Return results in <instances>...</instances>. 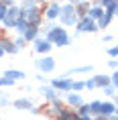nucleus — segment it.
<instances>
[{
    "label": "nucleus",
    "instance_id": "1",
    "mask_svg": "<svg viewBox=\"0 0 118 120\" xmlns=\"http://www.w3.org/2000/svg\"><path fill=\"white\" fill-rule=\"evenodd\" d=\"M39 31H41V37H45L51 45H55V47H67V45H71V35L61 25L51 22L47 26H41Z\"/></svg>",
    "mask_w": 118,
    "mask_h": 120
},
{
    "label": "nucleus",
    "instance_id": "2",
    "mask_svg": "<svg viewBox=\"0 0 118 120\" xmlns=\"http://www.w3.org/2000/svg\"><path fill=\"white\" fill-rule=\"evenodd\" d=\"M59 22H61V26L65 29V26H75L77 25V20H80V16L75 14V8L71 6V4H61V10H59Z\"/></svg>",
    "mask_w": 118,
    "mask_h": 120
},
{
    "label": "nucleus",
    "instance_id": "3",
    "mask_svg": "<svg viewBox=\"0 0 118 120\" xmlns=\"http://www.w3.org/2000/svg\"><path fill=\"white\" fill-rule=\"evenodd\" d=\"M19 19H20V8L16 6V4L8 6L6 8V16H4V20H2L0 29H2V31H14V25H16Z\"/></svg>",
    "mask_w": 118,
    "mask_h": 120
},
{
    "label": "nucleus",
    "instance_id": "4",
    "mask_svg": "<svg viewBox=\"0 0 118 120\" xmlns=\"http://www.w3.org/2000/svg\"><path fill=\"white\" fill-rule=\"evenodd\" d=\"M47 83L55 90L57 94H67V92H71L73 77H61V75H57V77H53V79H49Z\"/></svg>",
    "mask_w": 118,
    "mask_h": 120
},
{
    "label": "nucleus",
    "instance_id": "5",
    "mask_svg": "<svg viewBox=\"0 0 118 120\" xmlns=\"http://www.w3.org/2000/svg\"><path fill=\"white\" fill-rule=\"evenodd\" d=\"M35 67H37V71L43 73V75L53 73V71H55V57H51V55L39 57V59H35Z\"/></svg>",
    "mask_w": 118,
    "mask_h": 120
},
{
    "label": "nucleus",
    "instance_id": "6",
    "mask_svg": "<svg viewBox=\"0 0 118 120\" xmlns=\"http://www.w3.org/2000/svg\"><path fill=\"white\" fill-rule=\"evenodd\" d=\"M59 10H61V4L57 0H51L43 6V19H47L49 22H55L59 19Z\"/></svg>",
    "mask_w": 118,
    "mask_h": 120
},
{
    "label": "nucleus",
    "instance_id": "7",
    "mask_svg": "<svg viewBox=\"0 0 118 120\" xmlns=\"http://www.w3.org/2000/svg\"><path fill=\"white\" fill-rule=\"evenodd\" d=\"M98 25H96V20L88 19V16H81L80 20H77V25H75V33L77 35H81V33H98Z\"/></svg>",
    "mask_w": 118,
    "mask_h": 120
},
{
    "label": "nucleus",
    "instance_id": "8",
    "mask_svg": "<svg viewBox=\"0 0 118 120\" xmlns=\"http://www.w3.org/2000/svg\"><path fill=\"white\" fill-rule=\"evenodd\" d=\"M33 51H35V53H37L39 57H43V55H49L51 53V49H53V45L49 43V41H47V39L45 37H37L35 39V41H33Z\"/></svg>",
    "mask_w": 118,
    "mask_h": 120
},
{
    "label": "nucleus",
    "instance_id": "9",
    "mask_svg": "<svg viewBox=\"0 0 118 120\" xmlns=\"http://www.w3.org/2000/svg\"><path fill=\"white\" fill-rule=\"evenodd\" d=\"M0 47L4 51V55H16V53H20V49L14 45L12 39L4 37V31H2V29H0Z\"/></svg>",
    "mask_w": 118,
    "mask_h": 120
},
{
    "label": "nucleus",
    "instance_id": "10",
    "mask_svg": "<svg viewBox=\"0 0 118 120\" xmlns=\"http://www.w3.org/2000/svg\"><path fill=\"white\" fill-rule=\"evenodd\" d=\"M63 104H65L67 108H71V110H75V108H80L81 104H86V100H84V96H81V94L67 92V94H65V100H63Z\"/></svg>",
    "mask_w": 118,
    "mask_h": 120
},
{
    "label": "nucleus",
    "instance_id": "11",
    "mask_svg": "<svg viewBox=\"0 0 118 120\" xmlns=\"http://www.w3.org/2000/svg\"><path fill=\"white\" fill-rule=\"evenodd\" d=\"M63 108H67L65 104H63V100H61V98H55L53 102H49V106H47V114H49L51 118H57V116L63 112Z\"/></svg>",
    "mask_w": 118,
    "mask_h": 120
},
{
    "label": "nucleus",
    "instance_id": "12",
    "mask_svg": "<svg viewBox=\"0 0 118 120\" xmlns=\"http://www.w3.org/2000/svg\"><path fill=\"white\" fill-rule=\"evenodd\" d=\"M39 94L43 96V98H45L47 102H53L55 98H59V94H57L55 90L51 88L49 83H41V86H39Z\"/></svg>",
    "mask_w": 118,
    "mask_h": 120
},
{
    "label": "nucleus",
    "instance_id": "13",
    "mask_svg": "<svg viewBox=\"0 0 118 120\" xmlns=\"http://www.w3.org/2000/svg\"><path fill=\"white\" fill-rule=\"evenodd\" d=\"M116 112V104L112 100L104 102V100H100V108H98V116H110V114Z\"/></svg>",
    "mask_w": 118,
    "mask_h": 120
},
{
    "label": "nucleus",
    "instance_id": "14",
    "mask_svg": "<svg viewBox=\"0 0 118 120\" xmlns=\"http://www.w3.org/2000/svg\"><path fill=\"white\" fill-rule=\"evenodd\" d=\"M77 73H94V67H92V65H80V67H71V69H67L65 73H61V77H71V75H77Z\"/></svg>",
    "mask_w": 118,
    "mask_h": 120
},
{
    "label": "nucleus",
    "instance_id": "15",
    "mask_svg": "<svg viewBox=\"0 0 118 120\" xmlns=\"http://www.w3.org/2000/svg\"><path fill=\"white\" fill-rule=\"evenodd\" d=\"M12 108H16V110H31L35 104H33L31 98H16V100H12V104H10Z\"/></svg>",
    "mask_w": 118,
    "mask_h": 120
},
{
    "label": "nucleus",
    "instance_id": "16",
    "mask_svg": "<svg viewBox=\"0 0 118 120\" xmlns=\"http://www.w3.org/2000/svg\"><path fill=\"white\" fill-rule=\"evenodd\" d=\"M39 29H41V26H29V29L25 31L23 39H25V43H27V45L33 43V41H35L37 37H41V31H39Z\"/></svg>",
    "mask_w": 118,
    "mask_h": 120
},
{
    "label": "nucleus",
    "instance_id": "17",
    "mask_svg": "<svg viewBox=\"0 0 118 120\" xmlns=\"http://www.w3.org/2000/svg\"><path fill=\"white\" fill-rule=\"evenodd\" d=\"M2 75H4V77H8V79H12V82L16 83V82H20V79H25V77H27V73H25L23 69H6L4 73H2Z\"/></svg>",
    "mask_w": 118,
    "mask_h": 120
},
{
    "label": "nucleus",
    "instance_id": "18",
    "mask_svg": "<svg viewBox=\"0 0 118 120\" xmlns=\"http://www.w3.org/2000/svg\"><path fill=\"white\" fill-rule=\"evenodd\" d=\"M102 14H104V8H102V6H98V4H90L86 16H88V19H92V20H98Z\"/></svg>",
    "mask_w": 118,
    "mask_h": 120
},
{
    "label": "nucleus",
    "instance_id": "19",
    "mask_svg": "<svg viewBox=\"0 0 118 120\" xmlns=\"http://www.w3.org/2000/svg\"><path fill=\"white\" fill-rule=\"evenodd\" d=\"M45 6V0H23L20 6L23 10H31V8H43Z\"/></svg>",
    "mask_w": 118,
    "mask_h": 120
},
{
    "label": "nucleus",
    "instance_id": "20",
    "mask_svg": "<svg viewBox=\"0 0 118 120\" xmlns=\"http://www.w3.org/2000/svg\"><path fill=\"white\" fill-rule=\"evenodd\" d=\"M92 79H94V83H96V90H98V88L102 90V88H106V86H110L108 75H104V73H94Z\"/></svg>",
    "mask_w": 118,
    "mask_h": 120
},
{
    "label": "nucleus",
    "instance_id": "21",
    "mask_svg": "<svg viewBox=\"0 0 118 120\" xmlns=\"http://www.w3.org/2000/svg\"><path fill=\"white\" fill-rule=\"evenodd\" d=\"M90 4H92V2H90V0H84V2H80V4H77V6H73L75 8V14H77V16H86V12H88V8H90Z\"/></svg>",
    "mask_w": 118,
    "mask_h": 120
},
{
    "label": "nucleus",
    "instance_id": "22",
    "mask_svg": "<svg viewBox=\"0 0 118 120\" xmlns=\"http://www.w3.org/2000/svg\"><path fill=\"white\" fill-rule=\"evenodd\" d=\"M29 26H31V25H29L25 19H19V20H16V25H14V31L19 33V37H23V35H25V31L29 29Z\"/></svg>",
    "mask_w": 118,
    "mask_h": 120
},
{
    "label": "nucleus",
    "instance_id": "23",
    "mask_svg": "<svg viewBox=\"0 0 118 120\" xmlns=\"http://www.w3.org/2000/svg\"><path fill=\"white\" fill-rule=\"evenodd\" d=\"M110 22H112V16L110 14H102V16H100L98 20H96V25H98V29H108V26H110Z\"/></svg>",
    "mask_w": 118,
    "mask_h": 120
},
{
    "label": "nucleus",
    "instance_id": "24",
    "mask_svg": "<svg viewBox=\"0 0 118 120\" xmlns=\"http://www.w3.org/2000/svg\"><path fill=\"white\" fill-rule=\"evenodd\" d=\"M73 112L77 114L80 118H84V116H92V114H90V106H88V102H86V104H81L80 108H75Z\"/></svg>",
    "mask_w": 118,
    "mask_h": 120
},
{
    "label": "nucleus",
    "instance_id": "25",
    "mask_svg": "<svg viewBox=\"0 0 118 120\" xmlns=\"http://www.w3.org/2000/svg\"><path fill=\"white\" fill-rule=\"evenodd\" d=\"M84 79H73V83H71V92H75V94H81L84 92Z\"/></svg>",
    "mask_w": 118,
    "mask_h": 120
},
{
    "label": "nucleus",
    "instance_id": "26",
    "mask_svg": "<svg viewBox=\"0 0 118 120\" xmlns=\"http://www.w3.org/2000/svg\"><path fill=\"white\" fill-rule=\"evenodd\" d=\"M102 90H104V94L108 96L110 100H114V96H116V88H114V86H106V88H102Z\"/></svg>",
    "mask_w": 118,
    "mask_h": 120
},
{
    "label": "nucleus",
    "instance_id": "27",
    "mask_svg": "<svg viewBox=\"0 0 118 120\" xmlns=\"http://www.w3.org/2000/svg\"><path fill=\"white\" fill-rule=\"evenodd\" d=\"M10 86H14V82H12V79H8V77L0 75V88H10Z\"/></svg>",
    "mask_w": 118,
    "mask_h": 120
},
{
    "label": "nucleus",
    "instance_id": "28",
    "mask_svg": "<svg viewBox=\"0 0 118 120\" xmlns=\"http://www.w3.org/2000/svg\"><path fill=\"white\" fill-rule=\"evenodd\" d=\"M12 104V100L8 98L6 94H0V108H4V106H10Z\"/></svg>",
    "mask_w": 118,
    "mask_h": 120
},
{
    "label": "nucleus",
    "instance_id": "29",
    "mask_svg": "<svg viewBox=\"0 0 118 120\" xmlns=\"http://www.w3.org/2000/svg\"><path fill=\"white\" fill-rule=\"evenodd\" d=\"M108 82H110V86L116 88V86H118V71H112L110 75H108Z\"/></svg>",
    "mask_w": 118,
    "mask_h": 120
},
{
    "label": "nucleus",
    "instance_id": "30",
    "mask_svg": "<svg viewBox=\"0 0 118 120\" xmlns=\"http://www.w3.org/2000/svg\"><path fill=\"white\" fill-rule=\"evenodd\" d=\"M71 112H73L71 108H63V112L59 114V116H57L55 120H67V116H69V114H71Z\"/></svg>",
    "mask_w": 118,
    "mask_h": 120
},
{
    "label": "nucleus",
    "instance_id": "31",
    "mask_svg": "<svg viewBox=\"0 0 118 120\" xmlns=\"http://www.w3.org/2000/svg\"><path fill=\"white\" fill-rule=\"evenodd\" d=\"M84 88H86V90H96V83H94L92 75L88 77V79H84Z\"/></svg>",
    "mask_w": 118,
    "mask_h": 120
},
{
    "label": "nucleus",
    "instance_id": "32",
    "mask_svg": "<svg viewBox=\"0 0 118 120\" xmlns=\"http://www.w3.org/2000/svg\"><path fill=\"white\" fill-rule=\"evenodd\" d=\"M12 41H14V45H16L19 49H25V47H27V43H25V39H23V37H16V39H12Z\"/></svg>",
    "mask_w": 118,
    "mask_h": 120
},
{
    "label": "nucleus",
    "instance_id": "33",
    "mask_svg": "<svg viewBox=\"0 0 118 120\" xmlns=\"http://www.w3.org/2000/svg\"><path fill=\"white\" fill-rule=\"evenodd\" d=\"M106 53H108V57H110V59H116L118 49H116V47H108V49H106Z\"/></svg>",
    "mask_w": 118,
    "mask_h": 120
},
{
    "label": "nucleus",
    "instance_id": "34",
    "mask_svg": "<svg viewBox=\"0 0 118 120\" xmlns=\"http://www.w3.org/2000/svg\"><path fill=\"white\" fill-rule=\"evenodd\" d=\"M118 0H98V6L106 8V6H110V4H116Z\"/></svg>",
    "mask_w": 118,
    "mask_h": 120
},
{
    "label": "nucleus",
    "instance_id": "35",
    "mask_svg": "<svg viewBox=\"0 0 118 120\" xmlns=\"http://www.w3.org/2000/svg\"><path fill=\"white\" fill-rule=\"evenodd\" d=\"M108 67H110L112 71H116V67H118V61H116V59H110V61H108Z\"/></svg>",
    "mask_w": 118,
    "mask_h": 120
},
{
    "label": "nucleus",
    "instance_id": "36",
    "mask_svg": "<svg viewBox=\"0 0 118 120\" xmlns=\"http://www.w3.org/2000/svg\"><path fill=\"white\" fill-rule=\"evenodd\" d=\"M114 41V35H104V39H102V43H112Z\"/></svg>",
    "mask_w": 118,
    "mask_h": 120
},
{
    "label": "nucleus",
    "instance_id": "37",
    "mask_svg": "<svg viewBox=\"0 0 118 120\" xmlns=\"http://www.w3.org/2000/svg\"><path fill=\"white\" fill-rule=\"evenodd\" d=\"M35 77H37V82H41V83H47V77H45L43 73H37Z\"/></svg>",
    "mask_w": 118,
    "mask_h": 120
},
{
    "label": "nucleus",
    "instance_id": "38",
    "mask_svg": "<svg viewBox=\"0 0 118 120\" xmlns=\"http://www.w3.org/2000/svg\"><path fill=\"white\" fill-rule=\"evenodd\" d=\"M29 112H31V114H35V116H39V114H41V108H39V106H33L31 110H29Z\"/></svg>",
    "mask_w": 118,
    "mask_h": 120
},
{
    "label": "nucleus",
    "instance_id": "39",
    "mask_svg": "<svg viewBox=\"0 0 118 120\" xmlns=\"http://www.w3.org/2000/svg\"><path fill=\"white\" fill-rule=\"evenodd\" d=\"M67 120H80V116H77V114H75V112H71V114H69V116H67Z\"/></svg>",
    "mask_w": 118,
    "mask_h": 120
},
{
    "label": "nucleus",
    "instance_id": "40",
    "mask_svg": "<svg viewBox=\"0 0 118 120\" xmlns=\"http://www.w3.org/2000/svg\"><path fill=\"white\" fill-rule=\"evenodd\" d=\"M80 2H84V0H67V4H71V6H77Z\"/></svg>",
    "mask_w": 118,
    "mask_h": 120
},
{
    "label": "nucleus",
    "instance_id": "41",
    "mask_svg": "<svg viewBox=\"0 0 118 120\" xmlns=\"http://www.w3.org/2000/svg\"><path fill=\"white\" fill-rule=\"evenodd\" d=\"M104 120H118V118H116V112L110 114V116H104Z\"/></svg>",
    "mask_w": 118,
    "mask_h": 120
},
{
    "label": "nucleus",
    "instance_id": "42",
    "mask_svg": "<svg viewBox=\"0 0 118 120\" xmlns=\"http://www.w3.org/2000/svg\"><path fill=\"white\" fill-rule=\"evenodd\" d=\"M92 120H104V116H92Z\"/></svg>",
    "mask_w": 118,
    "mask_h": 120
},
{
    "label": "nucleus",
    "instance_id": "43",
    "mask_svg": "<svg viewBox=\"0 0 118 120\" xmlns=\"http://www.w3.org/2000/svg\"><path fill=\"white\" fill-rule=\"evenodd\" d=\"M0 57H4V51H2V47H0Z\"/></svg>",
    "mask_w": 118,
    "mask_h": 120
},
{
    "label": "nucleus",
    "instance_id": "44",
    "mask_svg": "<svg viewBox=\"0 0 118 120\" xmlns=\"http://www.w3.org/2000/svg\"><path fill=\"white\" fill-rule=\"evenodd\" d=\"M10 2H12V4H16V2H19V0H10Z\"/></svg>",
    "mask_w": 118,
    "mask_h": 120
}]
</instances>
